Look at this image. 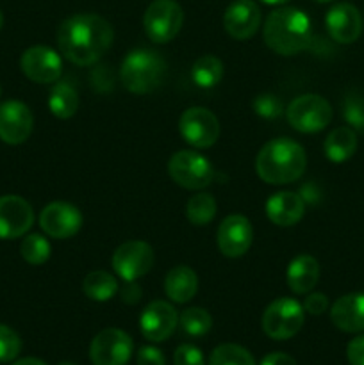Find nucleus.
Listing matches in <instances>:
<instances>
[{"instance_id": "f257e3e1", "label": "nucleus", "mask_w": 364, "mask_h": 365, "mask_svg": "<svg viewBox=\"0 0 364 365\" xmlns=\"http://www.w3.org/2000/svg\"><path fill=\"white\" fill-rule=\"evenodd\" d=\"M114 32L109 21L98 14L81 13L66 18L57 29L61 53L77 66H91L113 45Z\"/></svg>"}, {"instance_id": "f03ea898", "label": "nucleus", "mask_w": 364, "mask_h": 365, "mask_svg": "<svg viewBox=\"0 0 364 365\" xmlns=\"http://www.w3.org/2000/svg\"><path fill=\"white\" fill-rule=\"evenodd\" d=\"M264 43L280 56H295L313 43V25L309 16L296 7L271 11L263 29Z\"/></svg>"}, {"instance_id": "7ed1b4c3", "label": "nucleus", "mask_w": 364, "mask_h": 365, "mask_svg": "<svg viewBox=\"0 0 364 365\" xmlns=\"http://www.w3.org/2000/svg\"><path fill=\"white\" fill-rule=\"evenodd\" d=\"M307 168L305 150L289 138H277L266 143L257 153L256 170L261 180L271 185L296 182Z\"/></svg>"}, {"instance_id": "20e7f679", "label": "nucleus", "mask_w": 364, "mask_h": 365, "mask_svg": "<svg viewBox=\"0 0 364 365\" xmlns=\"http://www.w3.org/2000/svg\"><path fill=\"white\" fill-rule=\"evenodd\" d=\"M164 75H166V63L156 50H131L121 61V84L127 91L134 93V95L153 93L163 84Z\"/></svg>"}, {"instance_id": "39448f33", "label": "nucleus", "mask_w": 364, "mask_h": 365, "mask_svg": "<svg viewBox=\"0 0 364 365\" xmlns=\"http://www.w3.org/2000/svg\"><path fill=\"white\" fill-rule=\"evenodd\" d=\"M305 310L296 299L280 298L266 307L263 314L264 334L275 341H288L295 337L303 327Z\"/></svg>"}, {"instance_id": "423d86ee", "label": "nucleus", "mask_w": 364, "mask_h": 365, "mask_svg": "<svg viewBox=\"0 0 364 365\" xmlns=\"http://www.w3.org/2000/svg\"><path fill=\"white\" fill-rule=\"evenodd\" d=\"M168 173L171 180L189 191H200L213 182V164L200 153L191 150H181L173 153L168 163Z\"/></svg>"}, {"instance_id": "0eeeda50", "label": "nucleus", "mask_w": 364, "mask_h": 365, "mask_svg": "<svg viewBox=\"0 0 364 365\" xmlns=\"http://www.w3.org/2000/svg\"><path fill=\"white\" fill-rule=\"evenodd\" d=\"M285 118L295 130L302 134H316L332 120V107L323 96L302 95L285 109Z\"/></svg>"}, {"instance_id": "6e6552de", "label": "nucleus", "mask_w": 364, "mask_h": 365, "mask_svg": "<svg viewBox=\"0 0 364 365\" xmlns=\"http://www.w3.org/2000/svg\"><path fill=\"white\" fill-rule=\"evenodd\" d=\"M184 11L175 0H153L145 11L143 27L153 43H168L181 32Z\"/></svg>"}, {"instance_id": "1a4fd4ad", "label": "nucleus", "mask_w": 364, "mask_h": 365, "mask_svg": "<svg viewBox=\"0 0 364 365\" xmlns=\"http://www.w3.org/2000/svg\"><path fill=\"white\" fill-rule=\"evenodd\" d=\"M178 130L188 145L198 150L211 148L220 138L218 118L206 107H189L178 121Z\"/></svg>"}, {"instance_id": "9d476101", "label": "nucleus", "mask_w": 364, "mask_h": 365, "mask_svg": "<svg viewBox=\"0 0 364 365\" xmlns=\"http://www.w3.org/2000/svg\"><path fill=\"white\" fill-rule=\"evenodd\" d=\"M134 351L131 335L118 328H106L93 339L89 359L93 365H127Z\"/></svg>"}, {"instance_id": "9b49d317", "label": "nucleus", "mask_w": 364, "mask_h": 365, "mask_svg": "<svg viewBox=\"0 0 364 365\" xmlns=\"http://www.w3.org/2000/svg\"><path fill=\"white\" fill-rule=\"evenodd\" d=\"M153 250L145 241H127L113 255V269L121 280L134 282L145 277L153 266Z\"/></svg>"}, {"instance_id": "f8f14e48", "label": "nucleus", "mask_w": 364, "mask_h": 365, "mask_svg": "<svg viewBox=\"0 0 364 365\" xmlns=\"http://www.w3.org/2000/svg\"><path fill=\"white\" fill-rule=\"evenodd\" d=\"M20 68L25 77L38 84H52L63 73V61L49 46H31L21 53Z\"/></svg>"}, {"instance_id": "ddd939ff", "label": "nucleus", "mask_w": 364, "mask_h": 365, "mask_svg": "<svg viewBox=\"0 0 364 365\" xmlns=\"http://www.w3.org/2000/svg\"><path fill=\"white\" fill-rule=\"evenodd\" d=\"M34 223V210L21 196H0V239H18Z\"/></svg>"}, {"instance_id": "4468645a", "label": "nucleus", "mask_w": 364, "mask_h": 365, "mask_svg": "<svg viewBox=\"0 0 364 365\" xmlns=\"http://www.w3.org/2000/svg\"><path fill=\"white\" fill-rule=\"evenodd\" d=\"M43 232L54 239L74 237L82 227V214L75 205L66 202H54L39 214Z\"/></svg>"}, {"instance_id": "2eb2a0df", "label": "nucleus", "mask_w": 364, "mask_h": 365, "mask_svg": "<svg viewBox=\"0 0 364 365\" xmlns=\"http://www.w3.org/2000/svg\"><path fill=\"white\" fill-rule=\"evenodd\" d=\"M253 241L252 223L241 214H232L221 221L218 228V248L228 259L243 257Z\"/></svg>"}, {"instance_id": "dca6fc26", "label": "nucleus", "mask_w": 364, "mask_h": 365, "mask_svg": "<svg viewBox=\"0 0 364 365\" xmlns=\"http://www.w3.org/2000/svg\"><path fill=\"white\" fill-rule=\"evenodd\" d=\"M34 125L31 109L24 102L9 100L0 103V139L7 145H21L29 139Z\"/></svg>"}, {"instance_id": "f3484780", "label": "nucleus", "mask_w": 364, "mask_h": 365, "mask_svg": "<svg viewBox=\"0 0 364 365\" xmlns=\"http://www.w3.org/2000/svg\"><path fill=\"white\" fill-rule=\"evenodd\" d=\"M178 324V314L170 303L153 302L143 310L139 317V328L146 341L163 342L175 331Z\"/></svg>"}, {"instance_id": "a211bd4d", "label": "nucleus", "mask_w": 364, "mask_h": 365, "mask_svg": "<svg viewBox=\"0 0 364 365\" xmlns=\"http://www.w3.org/2000/svg\"><path fill=\"white\" fill-rule=\"evenodd\" d=\"M327 32L334 41L341 45H350L359 39L363 32V18L355 6L348 2L335 4L325 16Z\"/></svg>"}, {"instance_id": "6ab92c4d", "label": "nucleus", "mask_w": 364, "mask_h": 365, "mask_svg": "<svg viewBox=\"0 0 364 365\" xmlns=\"http://www.w3.org/2000/svg\"><path fill=\"white\" fill-rule=\"evenodd\" d=\"M261 25V9L253 0H236L223 14V27L231 38L245 41Z\"/></svg>"}, {"instance_id": "aec40b11", "label": "nucleus", "mask_w": 364, "mask_h": 365, "mask_svg": "<svg viewBox=\"0 0 364 365\" xmlns=\"http://www.w3.org/2000/svg\"><path fill=\"white\" fill-rule=\"evenodd\" d=\"M330 319L335 328L346 334L364 331V292L341 296L332 305Z\"/></svg>"}, {"instance_id": "412c9836", "label": "nucleus", "mask_w": 364, "mask_h": 365, "mask_svg": "<svg viewBox=\"0 0 364 365\" xmlns=\"http://www.w3.org/2000/svg\"><path fill=\"white\" fill-rule=\"evenodd\" d=\"M305 214V202L291 191L275 192L266 202V216L277 227H293Z\"/></svg>"}, {"instance_id": "4be33fe9", "label": "nucleus", "mask_w": 364, "mask_h": 365, "mask_svg": "<svg viewBox=\"0 0 364 365\" xmlns=\"http://www.w3.org/2000/svg\"><path fill=\"white\" fill-rule=\"evenodd\" d=\"M318 278H320V264L310 255H298L293 259L285 274L289 289L295 294H309L318 284Z\"/></svg>"}, {"instance_id": "5701e85b", "label": "nucleus", "mask_w": 364, "mask_h": 365, "mask_svg": "<svg viewBox=\"0 0 364 365\" xmlns=\"http://www.w3.org/2000/svg\"><path fill=\"white\" fill-rule=\"evenodd\" d=\"M198 291V277L189 266H177L166 274L164 292L175 303H188Z\"/></svg>"}, {"instance_id": "b1692460", "label": "nucleus", "mask_w": 364, "mask_h": 365, "mask_svg": "<svg viewBox=\"0 0 364 365\" xmlns=\"http://www.w3.org/2000/svg\"><path fill=\"white\" fill-rule=\"evenodd\" d=\"M325 155L332 163H345L355 153L357 134L350 127H338L327 135L323 143Z\"/></svg>"}, {"instance_id": "393cba45", "label": "nucleus", "mask_w": 364, "mask_h": 365, "mask_svg": "<svg viewBox=\"0 0 364 365\" xmlns=\"http://www.w3.org/2000/svg\"><path fill=\"white\" fill-rule=\"evenodd\" d=\"M49 109L54 116L59 120H68L74 116L79 109V93L70 82H56L50 89Z\"/></svg>"}, {"instance_id": "a878e982", "label": "nucleus", "mask_w": 364, "mask_h": 365, "mask_svg": "<svg viewBox=\"0 0 364 365\" xmlns=\"http://www.w3.org/2000/svg\"><path fill=\"white\" fill-rule=\"evenodd\" d=\"M82 291L93 302H109L118 292V282L107 271H91L82 282Z\"/></svg>"}, {"instance_id": "bb28decb", "label": "nucleus", "mask_w": 364, "mask_h": 365, "mask_svg": "<svg viewBox=\"0 0 364 365\" xmlns=\"http://www.w3.org/2000/svg\"><path fill=\"white\" fill-rule=\"evenodd\" d=\"M191 77L198 88L211 89L223 78V63L216 56H203L193 64Z\"/></svg>"}, {"instance_id": "cd10ccee", "label": "nucleus", "mask_w": 364, "mask_h": 365, "mask_svg": "<svg viewBox=\"0 0 364 365\" xmlns=\"http://www.w3.org/2000/svg\"><path fill=\"white\" fill-rule=\"evenodd\" d=\"M186 216L195 227H206L216 216V200L207 192L195 195L186 205Z\"/></svg>"}, {"instance_id": "c85d7f7f", "label": "nucleus", "mask_w": 364, "mask_h": 365, "mask_svg": "<svg viewBox=\"0 0 364 365\" xmlns=\"http://www.w3.org/2000/svg\"><path fill=\"white\" fill-rule=\"evenodd\" d=\"M178 324H181L182 331L189 337H203L213 328V317L207 310L193 307V309L184 310L178 316Z\"/></svg>"}, {"instance_id": "c756f323", "label": "nucleus", "mask_w": 364, "mask_h": 365, "mask_svg": "<svg viewBox=\"0 0 364 365\" xmlns=\"http://www.w3.org/2000/svg\"><path fill=\"white\" fill-rule=\"evenodd\" d=\"M20 253L24 257L25 262L32 264V266H39V264H45L50 259V242L46 241V237L39 234H31L21 241Z\"/></svg>"}, {"instance_id": "7c9ffc66", "label": "nucleus", "mask_w": 364, "mask_h": 365, "mask_svg": "<svg viewBox=\"0 0 364 365\" xmlns=\"http://www.w3.org/2000/svg\"><path fill=\"white\" fill-rule=\"evenodd\" d=\"M209 365H256V360L238 344H221L211 353Z\"/></svg>"}, {"instance_id": "2f4dec72", "label": "nucleus", "mask_w": 364, "mask_h": 365, "mask_svg": "<svg viewBox=\"0 0 364 365\" xmlns=\"http://www.w3.org/2000/svg\"><path fill=\"white\" fill-rule=\"evenodd\" d=\"M343 118L350 128L364 135V96L357 91H350L343 100Z\"/></svg>"}, {"instance_id": "473e14b6", "label": "nucleus", "mask_w": 364, "mask_h": 365, "mask_svg": "<svg viewBox=\"0 0 364 365\" xmlns=\"http://www.w3.org/2000/svg\"><path fill=\"white\" fill-rule=\"evenodd\" d=\"M252 107L256 114H259L264 120H277V118H280L285 113L284 102L277 95H273V93H263V95L256 96Z\"/></svg>"}, {"instance_id": "72a5a7b5", "label": "nucleus", "mask_w": 364, "mask_h": 365, "mask_svg": "<svg viewBox=\"0 0 364 365\" xmlns=\"http://www.w3.org/2000/svg\"><path fill=\"white\" fill-rule=\"evenodd\" d=\"M21 351V341L14 330L0 324V364H7L16 359Z\"/></svg>"}, {"instance_id": "f704fd0d", "label": "nucleus", "mask_w": 364, "mask_h": 365, "mask_svg": "<svg viewBox=\"0 0 364 365\" xmlns=\"http://www.w3.org/2000/svg\"><path fill=\"white\" fill-rule=\"evenodd\" d=\"M175 365H206L202 351L193 344H182L175 349L173 355Z\"/></svg>"}, {"instance_id": "c9c22d12", "label": "nucleus", "mask_w": 364, "mask_h": 365, "mask_svg": "<svg viewBox=\"0 0 364 365\" xmlns=\"http://www.w3.org/2000/svg\"><path fill=\"white\" fill-rule=\"evenodd\" d=\"M302 307L305 312L310 314V316H321V314L328 309V299L327 296L321 294V292H313V294L307 296Z\"/></svg>"}, {"instance_id": "e433bc0d", "label": "nucleus", "mask_w": 364, "mask_h": 365, "mask_svg": "<svg viewBox=\"0 0 364 365\" xmlns=\"http://www.w3.org/2000/svg\"><path fill=\"white\" fill-rule=\"evenodd\" d=\"M138 365H166V360L161 349L153 346H143L138 351Z\"/></svg>"}, {"instance_id": "4c0bfd02", "label": "nucleus", "mask_w": 364, "mask_h": 365, "mask_svg": "<svg viewBox=\"0 0 364 365\" xmlns=\"http://www.w3.org/2000/svg\"><path fill=\"white\" fill-rule=\"evenodd\" d=\"M346 356H348L350 365H364V335L350 341L348 348H346Z\"/></svg>"}, {"instance_id": "58836bf2", "label": "nucleus", "mask_w": 364, "mask_h": 365, "mask_svg": "<svg viewBox=\"0 0 364 365\" xmlns=\"http://www.w3.org/2000/svg\"><path fill=\"white\" fill-rule=\"evenodd\" d=\"M139 298H141V289L134 282H127L125 289L121 291V299L125 303H128V305H134V303L139 302Z\"/></svg>"}, {"instance_id": "ea45409f", "label": "nucleus", "mask_w": 364, "mask_h": 365, "mask_svg": "<svg viewBox=\"0 0 364 365\" xmlns=\"http://www.w3.org/2000/svg\"><path fill=\"white\" fill-rule=\"evenodd\" d=\"M261 365H298L293 356L285 355V353H271V355L264 356Z\"/></svg>"}, {"instance_id": "a19ab883", "label": "nucleus", "mask_w": 364, "mask_h": 365, "mask_svg": "<svg viewBox=\"0 0 364 365\" xmlns=\"http://www.w3.org/2000/svg\"><path fill=\"white\" fill-rule=\"evenodd\" d=\"M13 365H46V364L41 362V360H38V359H21V360H18V362H14Z\"/></svg>"}, {"instance_id": "79ce46f5", "label": "nucleus", "mask_w": 364, "mask_h": 365, "mask_svg": "<svg viewBox=\"0 0 364 365\" xmlns=\"http://www.w3.org/2000/svg\"><path fill=\"white\" fill-rule=\"evenodd\" d=\"M261 2L268 4V6H282V4H288L291 0H261Z\"/></svg>"}, {"instance_id": "37998d69", "label": "nucleus", "mask_w": 364, "mask_h": 365, "mask_svg": "<svg viewBox=\"0 0 364 365\" xmlns=\"http://www.w3.org/2000/svg\"><path fill=\"white\" fill-rule=\"evenodd\" d=\"M2 25H4V14L2 11H0V29H2Z\"/></svg>"}, {"instance_id": "c03bdc74", "label": "nucleus", "mask_w": 364, "mask_h": 365, "mask_svg": "<svg viewBox=\"0 0 364 365\" xmlns=\"http://www.w3.org/2000/svg\"><path fill=\"white\" fill-rule=\"evenodd\" d=\"M59 365H75L74 362H61Z\"/></svg>"}, {"instance_id": "a18cd8bd", "label": "nucleus", "mask_w": 364, "mask_h": 365, "mask_svg": "<svg viewBox=\"0 0 364 365\" xmlns=\"http://www.w3.org/2000/svg\"><path fill=\"white\" fill-rule=\"evenodd\" d=\"M316 2H330V0H316Z\"/></svg>"}, {"instance_id": "49530a36", "label": "nucleus", "mask_w": 364, "mask_h": 365, "mask_svg": "<svg viewBox=\"0 0 364 365\" xmlns=\"http://www.w3.org/2000/svg\"><path fill=\"white\" fill-rule=\"evenodd\" d=\"M0 91H2V89H0Z\"/></svg>"}]
</instances>
